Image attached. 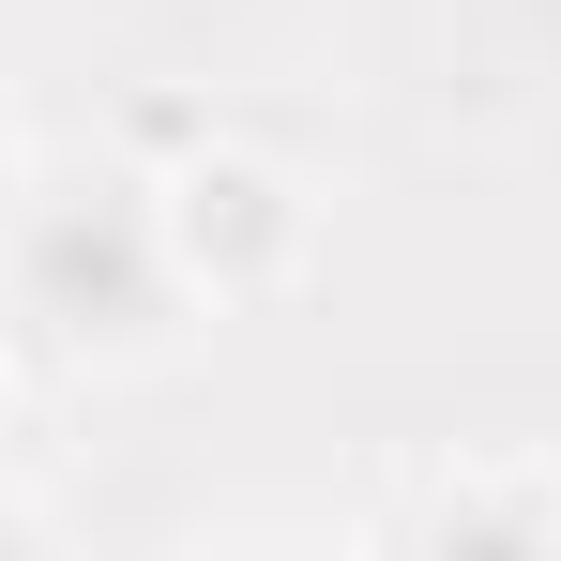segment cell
<instances>
[{
    "mask_svg": "<svg viewBox=\"0 0 561 561\" xmlns=\"http://www.w3.org/2000/svg\"><path fill=\"white\" fill-rule=\"evenodd\" d=\"M15 304L46 350L77 365H152L183 334V259H168V213L122 183H15Z\"/></svg>",
    "mask_w": 561,
    "mask_h": 561,
    "instance_id": "1",
    "label": "cell"
},
{
    "mask_svg": "<svg viewBox=\"0 0 561 561\" xmlns=\"http://www.w3.org/2000/svg\"><path fill=\"white\" fill-rule=\"evenodd\" d=\"M168 259L213 274V288H274L304 259V197L274 168H243V152H197L183 183H168Z\"/></svg>",
    "mask_w": 561,
    "mask_h": 561,
    "instance_id": "2",
    "label": "cell"
},
{
    "mask_svg": "<svg viewBox=\"0 0 561 561\" xmlns=\"http://www.w3.org/2000/svg\"><path fill=\"white\" fill-rule=\"evenodd\" d=\"M0 228H15V152H0Z\"/></svg>",
    "mask_w": 561,
    "mask_h": 561,
    "instance_id": "3",
    "label": "cell"
}]
</instances>
